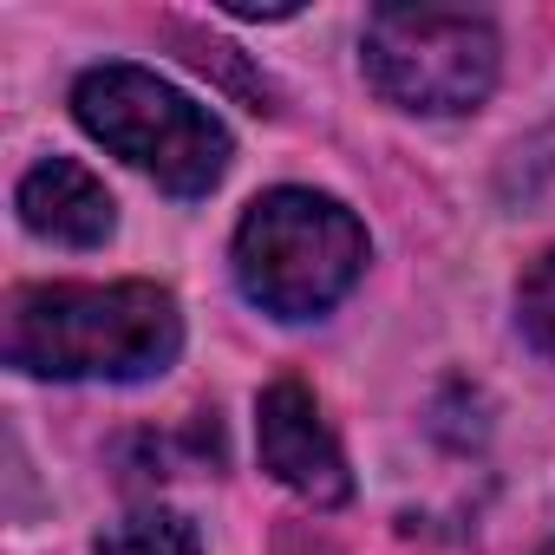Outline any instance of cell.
Listing matches in <instances>:
<instances>
[{
  "instance_id": "cell-3",
  "label": "cell",
  "mask_w": 555,
  "mask_h": 555,
  "mask_svg": "<svg viewBox=\"0 0 555 555\" xmlns=\"http://www.w3.org/2000/svg\"><path fill=\"white\" fill-rule=\"evenodd\" d=\"M73 118L131 170L157 177L170 196H209L229 170V131L209 105H196L190 92H177L170 79L144 73V66H92L73 86Z\"/></svg>"
},
{
  "instance_id": "cell-9",
  "label": "cell",
  "mask_w": 555,
  "mask_h": 555,
  "mask_svg": "<svg viewBox=\"0 0 555 555\" xmlns=\"http://www.w3.org/2000/svg\"><path fill=\"white\" fill-rule=\"evenodd\" d=\"M542 555H555V548H542Z\"/></svg>"
},
{
  "instance_id": "cell-2",
  "label": "cell",
  "mask_w": 555,
  "mask_h": 555,
  "mask_svg": "<svg viewBox=\"0 0 555 555\" xmlns=\"http://www.w3.org/2000/svg\"><path fill=\"white\" fill-rule=\"evenodd\" d=\"M366 274V229L340 196L282 183L235 222V282L274 321H321Z\"/></svg>"
},
{
  "instance_id": "cell-5",
  "label": "cell",
  "mask_w": 555,
  "mask_h": 555,
  "mask_svg": "<svg viewBox=\"0 0 555 555\" xmlns=\"http://www.w3.org/2000/svg\"><path fill=\"white\" fill-rule=\"evenodd\" d=\"M255 451H261V470L295 490L301 503L314 509H340L353 496V470H347V451L321 412V399L301 386V379H274L261 399H255Z\"/></svg>"
},
{
  "instance_id": "cell-8",
  "label": "cell",
  "mask_w": 555,
  "mask_h": 555,
  "mask_svg": "<svg viewBox=\"0 0 555 555\" xmlns=\"http://www.w3.org/2000/svg\"><path fill=\"white\" fill-rule=\"evenodd\" d=\"M516 321L529 334V347H542L555 360V248L529 261V274L516 282Z\"/></svg>"
},
{
  "instance_id": "cell-4",
  "label": "cell",
  "mask_w": 555,
  "mask_h": 555,
  "mask_svg": "<svg viewBox=\"0 0 555 555\" xmlns=\"http://www.w3.org/2000/svg\"><path fill=\"white\" fill-rule=\"evenodd\" d=\"M360 66L386 105L451 118V112H477L490 99L503 40H496L490 14H470V8H373Z\"/></svg>"
},
{
  "instance_id": "cell-1",
  "label": "cell",
  "mask_w": 555,
  "mask_h": 555,
  "mask_svg": "<svg viewBox=\"0 0 555 555\" xmlns=\"http://www.w3.org/2000/svg\"><path fill=\"white\" fill-rule=\"evenodd\" d=\"M8 366L34 379H157L183 353L177 295L157 282H47L8 301Z\"/></svg>"
},
{
  "instance_id": "cell-6",
  "label": "cell",
  "mask_w": 555,
  "mask_h": 555,
  "mask_svg": "<svg viewBox=\"0 0 555 555\" xmlns=\"http://www.w3.org/2000/svg\"><path fill=\"white\" fill-rule=\"evenodd\" d=\"M14 209L40 242H66V248H99L118 229L112 190L79 157H40L14 190Z\"/></svg>"
},
{
  "instance_id": "cell-10",
  "label": "cell",
  "mask_w": 555,
  "mask_h": 555,
  "mask_svg": "<svg viewBox=\"0 0 555 555\" xmlns=\"http://www.w3.org/2000/svg\"><path fill=\"white\" fill-rule=\"evenodd\" d=\"M548 548H555V542H548Z\"/></svg>"
},
{
  "instance_id": "cell-7",
  "label": "cell",
  "mask_w": 555,
  "mask_h": 555,
  "mask_svg": "<svg viewBox=\"0 0 555 555\" xmlns=\"http://www.w3.org/2000/svg\"><path fill=\"white\" fill-rule=\"evenodd\" d=\"M92 555H203V542L177 509H138V516H118Z\"/></svg>"
}]
</instances>
